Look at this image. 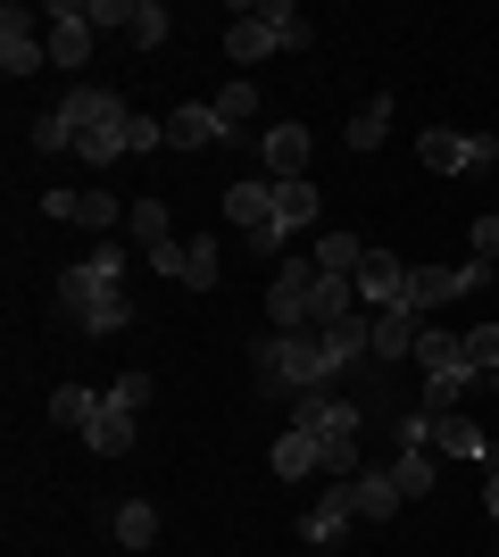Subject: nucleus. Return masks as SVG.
<instances>
[{"instance_id": "obj_41", "label": "nucleus", "mask_w": 499, "mask_h": 557, "mask_svg": "<svg viewBox=\"0 0 499 557\" xmlns=\"http://www.w3.org/2000/svg\"><path fill=\"white\" fill-rule=\"evenodd\" d=\"M483 508H491V524H499V474H491V483H483Z\"/></svg>"}, {"instance_id": "obj_43", "label": "nucleus", "mask_w": 499, "mask_h": 557, "mask_svg": "<svg viewBox=\"0 0 499 557\" xmlns=\"http://www.w3.org/2000/svg\"><path fill=\"white\" fill-rule=\"evenodd\" d=\"M491 557H499V549H491Z\"/></svg>"}, {"instance_id": "obj_16", "label": "nucleus", "mask_w": 499, "mask_h": 557, "mask_svg": "<svg viewBox=\"0 0 499 557\" xmlns=\"http://www.w3.org/2000/svg\"><path fill=\"white\" fill-rule=\"evenodd\" d=\"M266 466H275L284 483H300V474H325V449H316V433L284 424V433H275V449H266Z\"/></svg>"}, {"instance_id": "obj_10", "label": "nucleus", "mask_w": 499, "mask_h": 557, "mask_svg": "<svg viewBox=\"0 0 499 557\" xmlns=\"http://www.w3.org/2000/svg\"><path fill=\"white\" fill-rule=\"evenodd\" d=\"M433 449H441V458L483 466V474H499V442L483 433V424H466V417H433Z\"/></svg>"}, {"instance_id": "obj_30", "label": "nucleus", "mask_w": 499, "mask_h": 557, "mask_svg": "<svg viewBox=\"0 0 499 557\" xmlns=\"http://www.w3.org/2000/svg\"><path fill=\"white\" fill-rule=\"evenodd\" d=\"M150 150H166V116H125V159H150Z\"/></svg>"}, {"instance_id": "obj_32", "label": "nucleus", "mask_w": 499, "mask_h": 557, "mask_svg": "<svg viewBox=\"0 0 499 557\" xmlns=\"http://www.w3.org/2000/svg\"><path fill=\"white\" fill-rule=\"evenodd\" d=\"M117 200H109V191H75V225H92V233H109V225H117Z\"/></svg>"}, {"instance_id": "obj_21", "label": "nucleus", "mask_w": 499, "mask_h": 557, "mask_svg": "<svg viewBox=\"0 0 499 557\" xmlns=\"http://www.w3.org/2000/svg\"><path fill=\"white\" fill-rule=\"evenodd\" d=\"M225 216H234L241 233L275 225V184H234V191H225Z\"/></svg>"}, {"instance_id": "obj_34", "label": "nucleus", "mask_w": 499, "mask_h": 557, "mask_svg": "<svg viewBox=\"0 0 499 557\" xmlns=\"http://www.w3.org/2000/svg\"><path fill=\"white\" fill-rule=\"evenodd\" d=\"M466 358H475V374H499V325H475V333H466Z\"/></svg>"}, {"instance_id": "obj_40", "label": "nucleus", "mask_w": 499, "mask_h": 557, "mask_svg": "<svg viewBox=\"0 0 499 557\" xmlns=\"http://www.w3.org/2000/svg\"><path fill=\"white\" fill-rule=\"evenodd\" d=\"M241 242H250V250H259V258H275V250H284V242H291V233H284V225H259V233H241Z\"/></svg>"}, {"instance_id": "obj_13", "label": "nucleus", "mask_w": 499, "mask_h": 557, "mask_svg": "<svg viewBox=\"0 0 499 557\" xmlns=\"http://www.w3.org/2000/svg\"><path fill=\"white\" fill-rule=\"evenodd\" d=\"M350 499H358V516H366V524H391V516L408 508L400 483H391V466H358V474H350Z\"/></svg>"}, {"instance_id": "obj_35", "label": "nucleus", "mask_w": 499, "mask_h": 557, "mask_svg": "<svg viewBox=\"0 0 499 557\" xmlns=\"http://www.w3.org/2000/svg\"><path fill=\"white\" fill-rule=\"evenodd\" d=\"M266 17H275V34H284V50H309V34H316V25L300 17V9H266Z\"/></svg>"}, {"instance_id": "obj_37", "label": "nucleus", "mask_w": 499, "mask_h": 557, "mask_svg": "<svg viewBox=\"0 0 499 557\" xmlns=\"http://www.w3.org/2000/svg\"><path fill=\"white\" fill-rule=\"evenodd\" d=\"M134 9H142V0H92L84 17H92V34H100V25H134Z\"/></svg>"}, {"instance_id": "obj_4", "label": "nucleus", "mask_w": 499, "mask_h": 557, "mask_svg": "<svg viewBox=\"0 0 499 557\" xmlns=\"http://www.w3.org/2000/svg\"><path fill=\"white\" fill-rule=\"evenodd\" d=\"M416 367H425V417H458V392L475 383L466 333H416Z\"/></svg>"}, {"instance_id": "obj_17", "label": "nucleus", "mask_w": 499, "mask_h": 557, "mask_svg": "<svg viewBox=\"0 0 499 557\" xmlns=\"http://www.w3.org/2000/svg\"><path fill=\"white\" fill-rule=\"evenodd\" d=\"M84 449H92V458H125V449H134V408L100 399V417L84 424Z\"/></svg>"}, {"instance_id": "obj_33", "label": "nucleus", "mask_w": 499, "mask_h": 557, "mask_svg": "<svg viewBox=\"0 0 499 557\" xmlns=\"http://www.w3.org/2000/svg\"><path fill=\"white\" fill-rule=\"evenodd\" d=\"M166 25H175V17H166L159 0H142V9H134V42H142V50H159V42H166Z\"/></svg>"}, {"instance_id": "obj_12", "label": "nucleus", "mask_w": 499, "mask_h": 557, "mask_svg": "<svg viewBox=\"0 0 499 557\" xmlns=\"http://www.w3.org/2000/svg\"><path fill=\"white\" fill-rule=\"evenodd\" d=\"M259 159L275 166V184L309 175V125H291V116H284V125H266V134H259Z\"/></svg>"}, {"instance_id": "obj_23", "label": "nucleus", "mask_w": 499, "mask_h": 557, "mask_svg": "<svg viewBox=\"0 0 499 557\" xmlns=\"http://www.w3.org/2000/svg\"><path fill=\"white\" fill-rule=\"evenodd\" d=\"M375 358H416V317L408 308H375Z\"/></svg>"}, {"instance_id": "obj_2", "label": "nucleus", "mask_w": 499, "mask_h": 557, "mask_svg": "<svg viewBox=\"0 0 499 557\" xmlns=\"http://www.w3.org/2000/svg\"><path fill=\"white\" fill-rule=\"evenodd\" d=\"M333 374H341V367L325 358V333H266V342H259V383H266V392L300 399V392H325Z\"/></svg>"}, {"instance_id": "obj_8", "label": "nucleus", "mask_w": 499, "mask_h": 557, "mask_svg": "<svg viewBox=\"0 0 499 557\" xmlns=\"http://www.w3.org/2000/svg\"><path fill=\"white\" fill-rule=\"evenodd\" d=\"M125 109H134L125 92H92V84H84V92H67V100H59L50 116H59V134H67V150H75V141L92 134V125H117Z\"/></svg>"}, {"instance_id": "obj_15", "label": "nucleus", "mask_w": 499, "mask_h": 557, "mask_svg": "<svg viewBox=\"0 0 499 557\" xmlns=\"http://www.w3.org/2000/svg\"><path fill=\"white\" fill-rule=\"evenodd\" d=\"M50 59H59V67H92V17L67 9V0L50 9Z\"/></svg>"}, {"instance_id": "obj_26", "label": "nucleus", "mask_w": 499, "mask_h": 557, "mask_svg": "<svg viewBox=\"0 0 499 557\" xmlns=\"http://www.w3.org/2000/svg\"><path fill=\"white\" fill-rule=\"evenodd\" d=\"M175 216H166V200L159 191H150V200H134V209H125V233H134V242H142V250H159V242H175Z\"/></svg>"}, {"instance_id": "obj_9", "label": "nucleus", "mask_w": 499, "mask_h": 557, "mask_svg": "<svg viewBox=\"0 0 499 557\" xmlns=\"http://www.w3.org/2000/svg\"><path fill=\"white\" fill-rule=\"evenodd\" d=\"M42 59H50V42L34 34V17H25L17 0H9V9H0V67H9V84H25Z\"/></svg>"}, {"instance_id": "obj_36", "label": "nucleus", "mask_w": 499, "mask_h": 557, "mask_svg": "<svg viewBox=\"0 0 499 557\" xmlns=\"http://www.w3.org/2000/svg\"><path fill=\"white\" fill-rule=\"evenodd\" d=\"M109 399H117V408H134V417H142V408H150V374H117V383H109Z\"/></svg>"}, {"instance_id": "obj_19", "label": "nucleus", "mask_w": 499, "mask_h": 557, "mask_svg": "<svg viewBox=\"0 0 499 557\" xmlns=\"http://www.w3.org/2000/svg\"><path fill=\"white\" fill-rule=\"evenodd\" d=\"M350 516H358V499H350V483H341V491H325V499L300 516V541H333V533H350Z\"/></svg>"}, {"instance_id": "obj_38", "label": "nucleus", "mask_w": 499, "mask_h": 557, "mask_svg": "<svg viewBox=\"0 0 499 557\" xmlns=\"http://www.w3.org/2000/svg\"><path fill=\"white\" fill-rule=\"evenodd\" d=\"M466 233H475V258H483V267H499V216H475Z\"/></svg>"}, {"instance_id": "obj_42", "label": "nucleus", "mask_w": 499, "mask_h": 557, "mask_svg": "<svg viewBox=\"0 0 499 557\" xmlns=\"http://www.w3.org/2000/svg\"><path fill=\"white\" fill-rule=\"evenodd\" d=\"M491 392H499V374H491Z\"/></svg>"}, {"instance_id": "obj_31", "label": "nucleus", "mask_w": 499, "mask_h": 557, "mask_svg": "<svg viewBox=\"0 0 499 557\" xmlns=\"http://www.w3.org/2000/svg\"><path fill=\"white\" fill-rule=\"evenodd\" d=\"M184 283L191 292H216V233L209 242H184Z\"/></svg>"}, {"instance_id": "obj_7", "label": "nucleus", "mask_w": 499, "mask_h": 557, "mask_svg": "<svg viewBox=\"0 0 499 557\" xmlns=\"http://www.w3.org/2000/svg\"><path fill=\"white\" fill-rule=\"evenodd\" d=\"M416 159L433 166V175H466V166H491L499 141L491 134H450V125H425L416 134Z\"/></svg>"}, {"instance_id": "obj_39", "label": "nucleus", "mask_w": 499, "mask_h": 557, "mask_svg": "<svg viewBox=\"0 0 499 557\" xmlns=\"http://www.w3.org/2000/svg\"><path fill=\"white\" fill-rule=\"evenodd\" d=\"M150 275H175V283H184V242H159V250H150Z\"/></svg>"}, {"instance_id": "obj_11", "label": "nucleus", "mask_w": 499, "mask_h": 557, "mask_svg": "<svg viewBox=\"0 0 499 557\" xmlns=\"http://www.w3.org/2000/svg\"><path fill=\"white\" fill-rule=\"evenodd\" d=\"M266 50H284V34H275V17H266V9H241V17L225 25V59H234V67H259Z\"/></svg>"}, {"instance_id": "obj_5", "label": "nucleus", "mask_w": 499, "mask_h": 557, "mask_svg": "<svg viewBox=\"0 0 499 557\" xmlns=\"http://www.w3.org/2000/svg\"><path fill=\"white\" fill-rule=\"evenodd\" d=\"M316 258H284V275H275V292H266V317H275V333H316Z\"/></svg>"}, {"instance_id": "obj_18", "label": "nucleus", "mask_w": 499, "mask_h": 557, "mask_svg": "<svg viewBox=\"0 0 499 557\" xmlns=\"http://www.w3.org/2000/svg\"><path fill=\"white\" fill-rule=\"evenodd\" d=\"M209 141H234L225 125H216V109H200V100H191V109L166 116V150H209Z\"/></svg>"}, {"instance_id": "obj_27", "label": "nucleus", "mask_w": 499, "mask_h": 557, "mask_svg": "<svg viewBox=\"0 0 499 557\" xmlns=\"http://www.w3.org/2000/svg\"><path fill=\"white\" fill-rule=\"evenodd\" d=\"M250 116H259V84H250V75H234V84L216 92V125H225V134H241Z\"/></svg>"}, {"instance_id": "obj_28", "label": "nucleus", "mask_w": 499, "mask_h": 557, "mask_svg": "<svg viewBox=\"0 0 499 557\" xmlns=\"http://www.w3.org/2000/svg\"><path fill=\"white\" fill-rule=\"evenodd\" d=\"M109 524H117V541H125V549H150V541H159V508H150V499H125V508L109 516Z\"/></svg>"}, {"instance_id": "obj_3", "label": "nucleus", "mask_w": 499, "mask_h": 557, "mask_svg": "<svg viewBox=\"0 0 499 557\" xmlns=\"http://www.w3.org/2000/svg\"><path fill=\"white\" fill-rule=\"evenodd\" d=\"M291 424H300V433H316V449H325V474H333V483H350V474H358V408H350V399L300 392Z\"/></svg>"}, {"instance_id": "obj_14", "label": "nucleus", "mask_w": 499, "mask_h": 557, "mask_svg": "<svg viewBox=\"0 0 499 557\" xmlns=\"http://www.w3.org/2000/svg\"><path fill=\"white\" fill-rule=\"evenodd\" d=\"M358 300H366V308H400L408 300V267L391 250H366V267H358Z\"/></svg>"}, {"instance_id": "obj_24", "label": "nucleus", "mask_w": 499, "mask_h": 557, "mask_svg": "<svg viewBox=\"0 0 499 557\" xmlns=\"http://www.w3.org/2000/svg\"><path fill=\"white\" fill-rule=\"evenodd\" d=\"M275 225H284V233L316 225V184H309V175H291V184H275Z\"/></svg>"}, {"instance_id": "obj_29", "label": "nucleus", "mask_w": 499, "mask_h": 557, "mask_svg": "<svg viewBox=\"0 0 499 557\" xmlns=\"http://www.w3.org/2000/svg\"><path fill=\"white\" fill-rule=\"evenodd\" d=\"M391 483H400V499H425L433 491V458L425 449H400V458H391Z\"/></svg>"}, {"instance_id": "obj_6", "label": "nucleus", "mask_w": 499, "mask_h": 557, "mask_svg": "<svg viewBox=\"0 0 499 557\" xmlns=\"http://www.w3.org/2000/svg\"><path fill=\"white\" fill-rule=\"evenodd\" d=\"M466 292H491V267L483 258H466V267H408V317L416 308H450V300H466Z\"/></svg>"}, {"instance_id": "obj_1", "label": "nucleus", "mask_w": 499, "mask_h": 557, "mask_svg": "<svg viewBox=\"0 0 499 557\" xmlns=\"http://www.w3.org/2000/svg\"><path fill=\"white\" fill-rule=\"evenodd\" d=\"M117 283H125V242H92V258L67 267V283H59V292H67V317L84 333H125L134 300H125Z\"/></svg>"}, {"instance_id": "obj_25", "label": "nucleus", "mask_w": 499, "mask_h": 557, "mask_svg": "<svg viewBox=\"0 0 499 557\" xmlns=\"http://www.w3.org/2000/svg\"><path fill=\"white\" fill-rule=\"evenodd\" d=\"M100 399H109V392H84V383H59V392H50V424H75V433H84V424L100 417Z\"/></svg>"}, {"instance_id": "obj_22", "label": "nucleus", "mask_w": 499, "mask_h": 557, "mask_svg": "<svg viewBox=\"0 0 499 557\" xmlns=\"http://www.w3.org/2000/svg\"><path fill=\"white\" fill-rule=\"evenodd\" d=\"M383 134H391V92H366L350 109V150H383Z\"/></svg>"}, {"instance_id": "obj_20", "label": "nucleus", "mask_w": 499, "mask_h": 557, "mask_svg": "<svg viewBox=\"0 0 499 557\" xmlns=\"http://www.w3.org/2000/svg\"><path fill=\"white\" fill-rule=\"evenodd\" d=\"M358 267H366V242H358V233H316V275L358 283Z\"/></svg>"}]
</instances>
